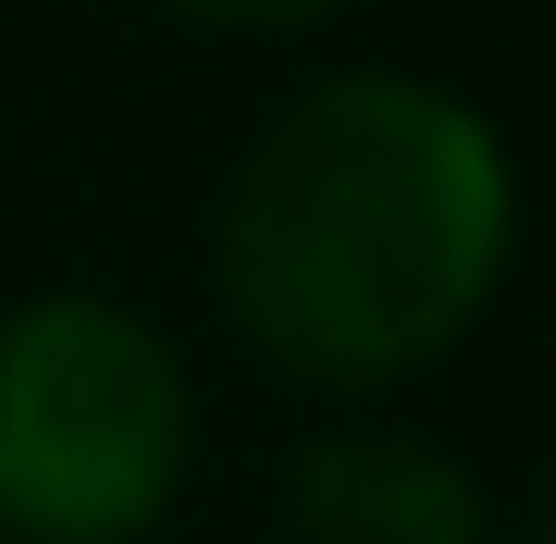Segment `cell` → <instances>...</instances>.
Returning a JSON list of instances; mask_svg holds the SVG:
<instances>
[{
  "mask_svg": "<svg viewBox=\"0 0 556 544\" xmlns=\"http://www.w3.org/2000/svg\"><path fill=\"white\" fill-rule=\"evenodd\" d=\"M519 261L495 112L408 62H346L248 124L211 199V298L309 396H383L482 334Z\"/></svg>",
  "mask_w": 556,
  "mask_h": 544,
  "instance_id": "cell-1",
  "label": "cell"
},
{
  "mask_svg": "<svg viewBox=\"0 0 556 544\" xmlns=\"http://www.w3.org/2000/svg\"><path fill=\"white\" fill-rule=\"evenodd\" d=\"M199 458V396L149 309L100 284L0 309V544H149Z\"/></svg>",
  "mask_w": 556,
  "mask_h": 544,
  "instance_id": "cell-2",
  "label": "cell"
},
{
  "mask_svg": "<svg viewBox=\"0 0 556 544\" xmlns=\"http://www.w3.org/2000/svg\"><path fill=\"white\" fill-rule=\"evenodd\" d=\"M285 544H495V483L445 433L334 421L285 458Z\"/></svg>",
  "mask_w": 556,
  "mask_h": 544,
  "instance_id": "cell-3",
  "label": "cell"
},
{
  "mask_svg": "<svg viewBox=\"0 0 556 544\" xmlns=\"http://www.w3.org/2000/svg\"><path fill=\"white\" fill-rule=\"evenodd\" d=\"M174 25H211V38H309V25L358 13V0H161Z\"/></svg>",
  "mask_w": 556,
  "mask_h": 544,
  "instance_id": "cell-4",
  "label": "cell"
},
{
  "mask_svg": "<svg viewBox=\"0 0 556 544\" xmlns=\"http://www.w3.org/2000/svg\"><path fill=\"white\" fill-rule=\"evenodd\" d=\"M149 544H161V532H149Z\"/></svg>",
  "mask_w": 556,
  "mask_h": 544,
  "instance_id": "cell-5",
  "label": "cell"
}]
</instances>
